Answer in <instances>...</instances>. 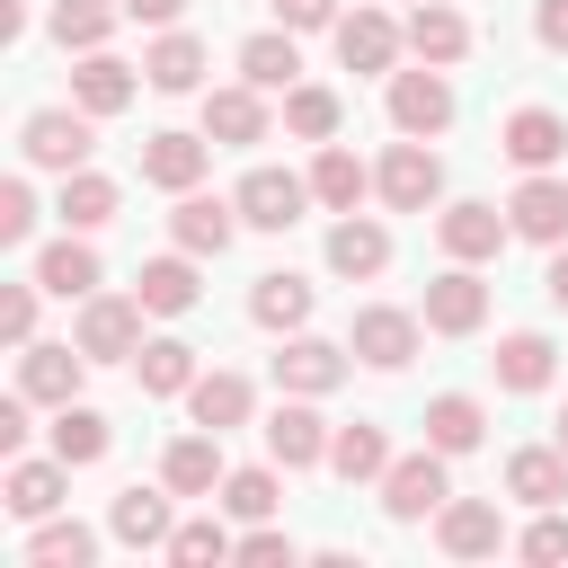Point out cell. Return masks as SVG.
Listing matches in <instances>:
<instances>
[{"label": "cell", "instance_id": "bcb514c9", "mask_svg": "<svg viewBox=\"0 0 568 568\" xmlns=\"http://www.w3.org/2000/svg\"><path fill=\"white\" fill-rule=\"evenodd\" d=\"M515 550H524V559H541V568H550V559H568V515H559V506H532V532H524Z\"/></svg>", "mask_w": 568, "mask_h": 568}, {"label": "cell", "instance_id": "ba28073f", "mask_svg": "<svg viewBox=\"0 0 568 568\" xmlns=\"http://www.w3.org/2000/svg\"><path fill=\"white\" fill-rule=\"evenodd\" d=\"M506 222H515V240L559 248V240H568V178H559V169H524V186L506 195Z\"/></svg>", "mask_w": 568, "mask_h": 568}, {"label": "cell", "instance_id": "7a4b0ae2", "mask_svg": "<svg viewBox=\"0 0 568 568\" xmlns=\"http://www.w3.org/2000/svg\"><path fill=\"white\" fill-rule=\"evenodd\" d=\"M142 293H89L80 302V328H71V346L89 355V364H133L142 355Z\"/></svg>", "mask_w": 568, "mask_h": 568}, {"label": "cell", "instance_id": "ac0fdd59", "mask_svg": "<svg viewBox=\"0 0 568 568\" xmlns=\"http://www.w3.org/2000/svg\"><path fill=\"white\" fill-rule=\"evenodd\" d=\"M435 541H444L453 559H488V550H506V515H497V497H444V506H435Z\"/></svg>", "mask_w": 568, "mask_h": 568}, {"label": "cell", "instance_id": "b9f144b4", "mask_svg": "<svg viewBox=\"0 0 568 568\" xmlns=\"http://www.w3.org/2000/svg\"><path fill=\"white\" fill-rule=\"evenodd\" d=\"M337 115H346L337 89H320V80H293L284 89V133L293 142H337Z\"/></svg>", "mask_w": 568, "mask_h": 568}, {"label": "cell", "instance_id": "1f68e13d", "mask_svg": "<svg viewBox=\"0 0 568 568\" xmlns=\"http://www.w3.org/2000/svg\"><path fill=\"white\" fill-rule=\"evenodd\" d=\"M195 346L186 337H142V355H133V382H142V399H186L195 390Z\"/></svg>", "mask_w": 568, "mask_h": 568}, {"label": "cell", "instance_id": "7402d4cb", "mask_svg": "<svg viewBox=\"0 0 568 568\" xmlns=\"http://www.w3.org/2000/svg\"><path fill=\"white\" fill-rule=\"evenodd\" d=\"M399 27H408V53H417V62H435V71H453V62L470 53V18H462L453 0H417Z\"/></svg>", "mask_w": 568, "mask_h": 568}, {"label": "cell", "instance_id": "4dcf8cb0", "mask_svg": "<svg viewBox=\"0 0 568 568\" xmlns=\"http://www.w3.org/2000/svg\"><path fill=\"white\" fill-rule=\"evenodd\" d=\"M488 373H497V390H550V373H559V346H550L541 328H515V337H497Z\"/></svg>", "mask_w": 568, "mask_h": 568}, {"label": "cell", "instance_id": "7bdbcfd3", "mask_svg": "<svg viewBox=\"0 0 568 568\" xmlns=\"http://www.w3.org/2000/svg\"><path fill=\"white\" fill-rule=\"evenodd\" d=\"M115 18H124V9H106V0H53V44H62V53H98V44L115 36Z\"/></svg>", "mask_w": 568, "mask_h": 568}, {"label": "cell", "instance_id": "9c48e42d", "mask_svg": "<svg viewBox=\"0 0 568 568\" xmlns=\"http://www.w3.org/2000/svg\"><path fill=\"white\" fill-rule=\"evenodd\" d=\"M231 195H240V222H248V231H293L302 204H320L311 178H293V169H248Z\"/></svg>", "mask_w": 568, "mask_h": 568}, {"label": "cell", "instance_id": "5b68a950", "mask_svg": "<svg viewBox=\"0 0 568 568\" xmlns=\"http://www.w3.org/2000/svg\"><path fill=\"white\" fill-rule=\"evenodd\" d=\"M346 373H355V346H337V337H311V328H293V337L275 346V390L328 399V390H337Z\"/></svg>", "mask_w": 568, "mask_h": 568}, {"label": "cell", "instance_id": "277c9868", "mask_svg": "<svg viewBox=\"0 0 568 568\" xmlns=\"http://www.w3.org/2000/svg\"><path fill=\"white\" fill-rule=\"evenodd\" d=\"M373 195H382L390 213H426V204L444 195V160H435V142L399 133V142L382 151V169H373Z\"/></svg>", "mask_w": 568, "mask_h": 568}, {"label": "cell", "instance_id": "6f0895ef", "mask_svg": "<svg viewBox=\"0 0 568 568\" xmlns=\"http://www.w3.org/2000/svg\"><path fill=\"white\" fill-rule=\"evenodd\" d=\"M408 9H417V0H408Z\"/></svg>", "mask_w": 568, "mask_h": 568}, {"label": "cell", "instance_id": "603a6c76", "mask_svg": "<svg viewBox=\"0 0 568 568\" xmlns=\"http://www.w3.org/2000/svg\"><path fill=\"white\" fill-rule=\"evenodd\" d=\"M204 169H213V133H151V142H142V178L169 186V195L204 186Z\"/></svg>", "mask_w": 568, "mask_h": 568}, {"label": "cell", "instance_id": "74e56055", "mask_svg": "<svg viewBox=\"0 0 568 568\" xmlns=\"http://www.w3.org/2000/svg\"><path fill=\"white\" fill-rule=\"evenodd\" d=\"M115 204H124V186H115V178H98V169H71V178H62V195H53L62 231H106V222H115Z\"/></svg>", "mask_w": 568, "mask_h": 568}, {"label": "cell", "instance_id": "8992f818", "mask_svg": "<svg viewBox=\"0 0 568 568\" xmlns=\"http://www.w3.org/2000/svg\"><path fill=\"white\" fill-rule=\"evenodd\" d=\"M417 320H426L435 337H479V328H488V284H479V266H462V257H453V266L426 284Z\"/></svg>", "mask_w": 568, "mask_h": 568}, {"label": "cell", "instance_id": "f35d334b", "mask_svg": "<svg viewBox=\"0 0 568 568\" xmlns=\"http://www.w3.org/2000/svg\"><path fill=\"white\" fill-rule=\"evenodd\" d=\"M284 462H248V470H231L222 488H213V506L231 515V524H266L275 506H284V479H275Z\"/></svg>", "mask_w": 568, "mask_h": 568}, {"label": "cell", "instance_id": "ee69618b", "mask_svg": "<svg viewBox=\"0 0 568 568\" xmlns=\"http://www.w3.org/2000/svg\"><path fill=\"white\" fill-rule=\"evenodd\" d=\"M169 559H178V568H204V559H240V532H231L222 515H195V524H178V532H169Z\"/></svg>", "mask_w": 568, "mask_h": 568}, {"label": "cell", "instance_id": "d6986e66", "mask_svg": "<svg viewBox=\"0 0 568 568\" xmlns=\"http://www.w3.org/2000/svg\"><path fill=\"white\" fill-rule=\"evenodd\" d=\"M204 133H213V151H248V142H266V89H248V80L204 89Z\"/></svg>", "mask_w": 568, "mask_h": 568}, {"label": "cell", "instance_id": "83f0119b", "mask_svg": "<svg viewBox=\"0 0 568 568\" xmlns=\"http://www.w3.org/2000/svg\"><path fill=\"white\" fill-rule=\"evenodd\" d=\"M248 408H257V390H248V373H231V364L195 373V390H186V417H195V426H213V435L248 426Z\"/></svg>", "mask_w": 568, "mask_h": 568}, {"label": "cell", "instance_id": "52a82bcc", "mask_svg": "<svg viewBox=\"0 0 568 568\" xmlns=\"http://www.w3.org/2000/svg\"><path fill=\"white\" fill-rule=\"evenodd\" d=\"M453 124V80L435 71V62H417V71H390V133H417V142H435Z\"/></svg>", "mask_w": 568, "mask_h": 568}, {"label": "cell", "instance_id": "ab89813d", "mask_svg": "<svg viewBox=\"0 0 568 568\" xmlns=\"http://www.w3.org/2000/svg\"><path fill=\"white\" fill-rule=\"evenodd\" d=\"M106 444H115V426L89 408V399H62L53 408V453L71 462V470H89V462H106Z\"/></svg>", "mask_w": 568, "mask_h": 568}, {"label": "cell", "instance_id": "e575fe53", "mask_svg": "<svg viewBox=\"0 0 568 568\" xmlns=\"http://www.w3.org/2000/svg\"><path fill=\"white\" fill-rule=\"evenodd\" d=\"M426 444H435V453H453V462H462V453H479V444H488V408H479L470 390L426 399Z\"/></svg>", "mask_w": 568, "mask_h": 568}, {"label": "cell", "instance_id": "4fadbf2b", "mask_svg": "<svg viewBox=\"0 0 568 568\" xmlns=\"http://www.w3.org/2000/svg\"><path fill=\"white\" fill-rule=\"evenodd\" d=\"M328 36H337V62H346V71H390V62L408 53V27H399L390 9H346Z\"/></svg>", "mask_w": 568, "mask_h": 568}, {"label": "cell", "instance_id": "db71d44e", "mask_svg": "<svg viewBox=\"0 0 568 568\" xmlns=\"http://www.w3.org/2000/svg\"><path fill=\"white\" fill-rule=\"evenodd\" d=\"M541 293H550V311H568V240L550 248V275H541Z\"/></svg>", "mask_w": 568, "mask_h": 568}, {"label": "cell", "instance_id": "d6a6232c", "mask_svg": "<svg viewBox=\"0 0 568 568\" xmlns=\"http://www.w3.org/2000/svg\"><path fill=\"white\" fill-rule=\"evenodd\" d=\"M390 462H399V453H390V435H382V426H364V417L328 435V470H337L346 488H382V470H390Z\"/></svg>", "mask_w": 568, "mask_h": 568}, {"label": "cell", "instance_id": "30bf717a", "mask_svg": "<svg viewBox=\"0 0 568 568\" xmlns=\"http://www.w3.org/2000/svg\"><path fill=\"white\" fill-rule=\"evenodd\" d=\"M169 240H178L186 257H222V248L240 240V195H204V186H186L178 213H169Z\"/></svg>", "mask_w": 568, "mask_h": 568}, {"label": "cell", "instance_id": "ffe728a7", "mask_svg": "<svg viewBox=\"0 0 568 568\" xmlns=\"http://www.w3.org/2000/svg\"><path fill=\"white\" fill-rule=\"evenodd\" d=\"M382 266H390V231H382L373 213H337V222H328V275L373 284Z\"/></svg>", "mask_w": 568, "mask_h": 568}, {"label": "cell", "instance_id": "d4e9b609", "mask_svg": "<svg viewBox=\"0 0 568 568\" xmlns=\"http://www.w3.org/2000/svg\"><path fill=\"white\" fill-rule=\"evenodd\" d=\"M142 80H151L160 98H195V89H204V36H186V27H160V44L142 53Z\"/></svg>", "mask_w": 568, "mask_h": 568}, {"label": "cell", "instance_id": "f907efd6", "mask_svg": "<svg viewBox=\"0 0 568 568\" xmlns=\"http://www.w3.org/2000/svg\"><path fill=\"white\" fill-rule=\"evenodd\" d=\"M532 36H541L550 53H568V0H532Z\"/></svg>", "mask_w": 568, "mask_h": 568}, {"label": "cell", "instance_id": "d590c367", "mask_svg": "<svg viewBox=\"0 0 568 568\" xmlns=\"http://www.w3.org/2000/svg\"><path fill=\"white\" fill-rule=\"evenodd\" d=\"M240 80H248V89H293V80H302V44H293V27H257V36L240 44Z\"/></svg>", "mask_w": 568, "mask_h": 568}, {"label": "cell", "instance_id": "c3c4849f", "mask_svg": "<svg viewBox=\"0 0 568 568\" xmlns=\"http://www.w3.org/2000/svg\"><path fill=\"white\" fill-rule=\"evenodd\" d=\"M240 559H257V568H275V559H284V568H293V532H275V515H266V524H248V532H240Z\"/></svg>", "mask_w": 568, "mask_h": 568}, {"label": "cell", "instance_id": "5bb4252c", "mask_svg": "<svg viewBox=\"0 0 568 568\" xmlns=\"http://www.w3.org/2000/svg\"><path fill=\"white\" fill-rule=\"evenodd\" d=\"M266 462H284V470H320L328 462V417L302 390H284V408L266 417Z\"/></svg>", "mask_w": 568, "mask_h": 568}, {"label": "cell", "instance_id": "836d02e7", "mask_svg": "<svg viewBox=\"0 0 568 568\" xmlns=\"http://www.w3.org/2000/svg\"><path fill=\"white\" fill-rule=\"evenodd\" d=\"M506 497H524V506H568V453H559V444L506 453Z\"/></svg>", "mask_w": 568, "mask_h": 568}, {"label": "cell", "instance_id": "4316f807", "mask_svg": "<svg viewBox=\"0 0 568 568\" xmlns=\"http://www.w3.org/2000/svg\"><path fill=\"white\" fill-rule=\"evenodd\" d=\"M133 293H142V311H151V320H186V311L204 302V284H195V257H186V248H178V257H142Z\"/></svg>", "mask_w": 568, "mask_h": 568}, {"label": "cell", "instance_id": "60d3db41", "mask_svg": "<svg viewBox=\"0 0 568 568\" xmlns=\"http://www.w3.org/2000/svg\"><path fill=\"white\" fill-rule=\"evenodd\" d=\"M27 559H36V568H89V559H98V532H89L80 515H44V524L27 532Z\"/></svg>", "mask_w": 568, "mask_h": 568}, {"label": "cell", "instance_id": "8d00e7d4", "mask_svg": "<svg viewBox=\"0 0 568 568\" xmlns=\"http://www.w3.org/2000/svg\"><path fill=\"white\" fill-rule=\"evenodd\" d=\"M311 195H320L328 213H355V204L373 195V169H364L346 142H320V160H311Z\"/></svg>", "mask_w": 568, "mask_h": 568}, {"label": "cell", "instance_id": "cb8c5ba5", "mask_svg": "<svg viewBox=\"0 0 568 568\" xmlns=\"http://www.w3.org/2000/svg\"><path fill=\"white\" fill-rule=\"evenodd\" d=\"M160 479H169L178 497H213V488L231 479V462H222V435H213V426H195V435H178V444L160 453Z\"/></svg>", "mask_w": 568, "mask_h": 568}, {"label": "cell", "instance_id": "7dc6e473", "mask_svg": "<svg viewBox=\"0 0 568 568\" xmlns=\"http://www.w3.org/2000/svg\"><path fill=\"white\" fill-rule=\"evenodd\" d=\"M36 293H44V284H36V275H27V284H9V293H0V337H9V346H27V337H36Z\"/></svg>", "mask_w": 568, "mask_h": 568}, {"label": "cell", "instance_id": "11a10c76", "mask_svg": "<svg viewBox=\"0 0 568 568\" xmlns=\"http://www.w3.org/2000/svg\"><path fill=\"white\" fill-rule=\"evenodd\" d=\"M0 36H9V44L27 36V0H0Z\"/></svg>", "mask_w": 568, "mask_h": 568}, {"label": "cell", "instance_id": "f546056e", "mask_svg": "<svg viewBox=\"0 0 568 568\" xmlns=\"http://www.w3.org/2000/svg\"><path fill=\"white\" fill-rule=\"evenodd\" d=\"M311 275H293V266H275V275H257V293H248V320L257 328H275V337H293V328H311Z\"/></svg>", "mask_w": 568, "mask_h": 568}, {"label": "cell", "instance_id": "3957f363", "mask_svg": "<svg viewBox=\"0 0 568 568\" xmlns=\"http://www.w3.org/2000/svg\"><path fill=\"white\" fill-rule=\"evenodd\" d=\"M453 453H435V444H417V453H399L390 470H382V515L390 524H426L444 497H453V470H444Z\"/></svg>", "mask_w": 568, "mask_h": 568}, {"label": "cell", "instance_id": "8fae6325", "mask_svg": "<svg viewBox=\"0 0 568 568\" xmlns=\"http://www.w3.org/2000/svg\"><path fill=\"white\" fill-rule=\"evenodd\" d=\"M435 240H444V257H462V266H488V257L515 240V222H506L497 204L462 195V204H444V213H435Z\"/></svg>", "mask_w": 568, "mask_h": 568}, {"label": "cell", "instance_id": "816d5d0a", "mask_svg": "<svg viewBox=\"0 0 568 568\" xmlns=\"http://www.w3.org/2000/svg\"><path fill=\"white\" fill-rule=\"evenodd\" d=\"M27 408H36L27 390H9V399H0V453H18V444H27Z\"/></svg>", "mask_w": 568, "mask_h": 568}, {"label": "cell", "instance_id": "f5cc1de1", "mask_svg": "<svg viewBox=\"0 0 568 568\" xmlns=\"http://www.w3.org/2000/svg\"><path fill=\"white\" fill-rule=\"evenodd\" d=\"M115 9H124L133 27H178V18H186V0H115Z\"/></svg>", "mask_w": 568, "mask_h": 568}, {"label": "cell", "instance_id": "9f6ffc18", "mask_svg": "<svg viewBox=\"0 0 568 568\" xmlns=\"http://www.w3.org/2000/svg\"><path fill=\"white\" fill-rule=\"evenodd\" d=\"M550 444H559V453H568V408H559V435H550Z\"/></svg>", "mask_w": 568, "mask_h": 568}, {"label": "cell", "instance_id": "f1b7e54d", "mask_svg": "<svg viewBox=\"0 0 568 568\" xmlns=\"http://www.w3.org/2000/svg\"><path fill=\"white\" fill-rule=\"evenodd\" d=\"M133 89H142V80H133V62H115L106 44H98V53H80V71H71V98H80L98 124H106V115H124V106H133Z\"/></svg>", "mask_w": 568, "mask_h": 568}, {"label": "cell", "instance_id": "f6af8a7d", "mask_svg": "<svg viewBox=\"0 0 568 568\" xmlns=\"http://www.w3.org/2000/svg\"><path fill=\"white\" fill-rule=\"evenodd\" d=\"M0 240H9V248H27V240H36V186H27V178H9V186H0Z\"/></svg>", "mask_w": 568, "mask_h": 568}, {"label": "cell", "instance_id": "9a60e30c", "mask_svg": "<svg viewBox=\"0 0 568 568\" xmlns=\"http://www.w3.org/2000/svg\"><path fill=\"white\" fill-rule=\"evenodd\" d=\"M497 151H506L515 169H559V160H568V115H559V106H515V115L497 124Z\"/></svg>", "mask_w": 568, "mask_h": 568}, {"label": "cell", "instance_id": "e0dca14e", "mask_svg": "<svg viewBox=\"0 0 568 568\" xmlns=\"http://www.w3.org/2000/svg\"><path fill=\"white\" fill-rule=\"evenodd\" d=\"M178 488L160 479V488H124L115 506H106V532L124 541V550H169V532H178V506H169Z\"/></svg>", "mask_w": 568, "mask_h": 568}, {"label": "cell", "instance_id": "6da1fadb", "mask_svg": "<svg viewBox=\"0 0 568 568\" xmlns=\"http://www.w3.org/2000/svg\"><path fill=\"white\" fill-rule=\"evenodd\" d=\"M18 151H27V169H53V178H71V169H89V151H98V115L71 98V106H36L27 124H18Z\"/></svg>", "mask_w": 568, "mask_h": 568}, {"label": "cell", "instance_id": "7c38bea8", "mask_svg": "<svg viewBox=\"0 0 568 568\" xmlns=\"http://www.w3.org/2000/svg\"><path fill=\"white\" fill-rule=\"evenodd\" d=\"M417 311H390V302H364L355 311V328H346V346H355V364H373V373H399L408 355H417Z\"/></svg>", "mask_w": 568, "mask_h": 568}, {"label": "cell", "instance_id": "2e32d148", "mask_svg": "<svg viewBox=\"0 0 568 568\" xmlns=\"http://www.w3.org/2000/svg\"><path fill=\"white\" fill-rule=\"evenodd\" d=\"M62 488H71V462H62V453H53V462H27V453H9L0 506H9L18 524H44V515H62Z\"/></svg>", "mask_w": 568, "mask_h": 568}, {"label": "cell", "instance_id": "44dd1931", "mask_svg": "<svg viewBox=\"0 0 568 568\" xmlns=\"http://www.w3.org/2000/svg\"><path fill=\"white\" fill-rule=\"evenodd\" d=\"M80 373H89V355L80 346H18V390L36 399V408H62V399H80Z\"/></svg>", "mask_w": 568, "mask_h": 568}, {"label": "cell", "instance_id": "484cf974", "mask_svg": "<svg viewBox=\"0 0 568 568\" xmlns=\"http://www.w3.org/2000/svg\"><path fill=\"white\" fill-rule=\"evenodd\" d=\"M36 284H44V293H62V302H89V293L106 284V266H98V248H89L80 231H62L53 248H36Z\"/></svg>", "mask_w": 568, "mask_h": 568}, {"label": "cell", "instance_id": "681fc988", "mask_svg": "<svg viewBox=\"0 0 568 568\" xmlns=\"http://www.w3.org/2000/svg\"><path fill=\"white\" fill-rule=\"evenodd\" d=\"M346 9L337 0H275V27H293V36H320V27H337Z\"/></svg>", "mask_w": 568, "mask_h": 568}]
</instances>
